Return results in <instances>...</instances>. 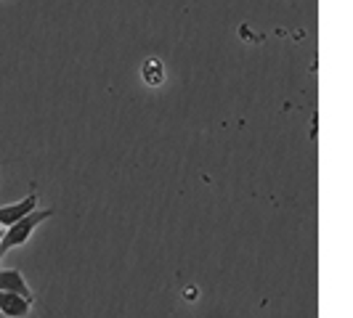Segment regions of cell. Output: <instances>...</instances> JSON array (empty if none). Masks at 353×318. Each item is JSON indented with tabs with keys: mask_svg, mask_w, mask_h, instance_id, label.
<instances>
[{
	"mask_svg": "<svg viewBox=\"0 0 353 318\" xmlns=\"http://www.w3.org/2000/svg\"><path fill=\"white\" fill-rule=\"evenodd\" d=\"M0 318H3V313H0Z\"/></svg>",
	"mask_w": 353,
	"mask_h": 318,
	"instance_id": "52a82bcc",
	"label": "cell"
},
{
	"mask_svg": "<svg viewBox=\"0 0 353 318\" xmlns=\"http://www.w3.org/2000/svg\"><path fill=\"white\" fill-rule=\"evenodd\" d=\"M35 210H37V191L32 189L21 202H14V204L0 207V226H3V229H11L14 223H19L21 218H27L30 212H35Z\"/></svg>",
	"mask_w": 353,
	"mask_h": 318,
	"instance_id": "7a4b0ae2",
	"label": "cell"
},
{
	"mask_svg": "<svg viewBox=\"0 0 353 318\" xmlns=\"http://www.w3.org/2000/svg\"><path fill=\"white\" fill-rule=\"evenodd\" d=\"M141 77H143V83H146V85L157 88V85L165 83V64L159 61L157 56H149L141 67Z\"/></svg>",
	"mask_w": 353,
	"mask_h": 318,
	"instance_id": "5b68a950",
	"label": "cell"
},
{
	"mask_svg": "<svg viewBox=\"0 0 353 318\" xmlns=\"http://www.w3.org/2000/svg\"><path fill=\"white\" fill-rule=\"evenodd\" d=\"M3 236H6V229H3V226H0V242H3Z\"/></svg>",
	"mask_w": 353,
	"mask_h": 318,
	"instance_id": "8992f818",
	"label": "cell"
},
{
	"mask_svg": "<svg viewBox=\"0 0 353 318\" xmlns=\"http://www.w3.org/2000/svg\"><path fill=\"white\" fill-rule=\"evenodd\" d=\"M0 257H3V255H0Z\"/></svg>",
	"mask_w": 353,
	"mask_h": 318,
	"instance_id": "ba28073f",
	"label": "cell"
},
{
	"mask_svg": "<svg viewBox=\"0 0 353 318\" xmlns=\"http://www.w3.org/2000/svg\"><path fill=\"white\" fill-rule=\"evenodd\" d=\"M0 292H14V295H21L30 302H35V295L32 289L27 286L24 276L19 273L17 268H0Z\"/></svg>",
	"mask_w": 353,
	"mask_h": 318,
	"instance_id": "3957f363",
	"label": "cell"
},
{
	"mask_svg": "<svg viewBox=\"0 0 353 318\" xmlns=\"http://www.w3.org/2000/svg\"><path fill=\"white\" fill-rule=\"evenodd\" d=\"M56 210L48 207V210H35L30 212L27 218H21L19 223H14L11 229H6V236H3V242H0V255H8L11 249L21 247V244H27L30 242V236L35 233V229L40 223H46L48 218H53Z\"/></svg>",
	"mask_w": 353,
	"mask_h": 318,
	"instance_id": "6da1fadb",
	"label": "cell"
},
{
	"mask_svg": "<svg viewBox=\"0 0 353 318\" xmlns=\"http://www.w3.org/2000/svg\"><path fill=\"white\" fill-rule=\"evenodd\" d=\"M32 305L35 302H30L27 297H21V295L0 292V313H3V318H27Z\"/></svg>",
	"mask_w": 353,
	"mask_h": 318,
	"instance_id": "277c9868",
	"label": "cell"
}]
</instances>
